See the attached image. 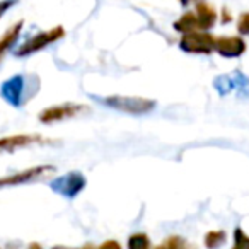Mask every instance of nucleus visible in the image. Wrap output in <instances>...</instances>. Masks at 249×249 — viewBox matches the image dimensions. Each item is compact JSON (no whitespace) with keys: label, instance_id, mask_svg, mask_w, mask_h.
<instances>
[{"label":"nucleus","instance_id":"1","mask_svg":"<svg viewBox=\"0 0 249 249\" xmlns=\"http://www.w3.org/2000/svg\"><path fill=\"white\" fill-rule=\"evenodd\" d=\"M39 77L38 75H18L9 77L7 80L2 82L0 86V96L4 97V101L7 104H11L12 107H21L24 103L31 101L35 97V94L39 90Z\"/></svg>","mask_w":249,"mask_h":249},{"label":"nucleus","instance_id":"2","mask_svg":"<svg viewBox=\"0 0 249 249\" xmlns=\"http://www.w3.org/2000/svg\"><path fill=\"white\" fill-rule=\"evenodd\" d=\"M99 104L126 114H147L156 107V101L137 96H90Z\"/></svg>","mask_w":249,"mask_h":249},{"label":"nucleus","instance_id":"3","mask_svg":"<svg viewBox=\"0 0 249 249\" xmlns=\"http://www.w3.org/2000/svg\"><path fill=\"white\" fill-rule=\"evenodd\" d=\"M65 36V29L62 26H56V28H52L48 31H41L36 36H33L31 39H28L26 43H22L18 50H16V56L19 58H26V56H31L35 53L41 52V50L48 48L50 45L60 41V39Z\"/></svg>","mask_w":249,"mask_h":249},{"label":"nucleus","instance_id":"4","mask_svg":"<svg viewBox=\"0 0 249 249\" xmlns=\"http://www.w3.org/2000/svg\"><path fill=\"white\" fill-rule=\"evenodd\" d=\"M179 48L191 55H210L212 52H215V36L208 31L188 33L181 38Z\"/></svg>","mask_w":249,"mask_h":249},{"label":"nucleus","instance_id":"5","mask_svg":"<svg viewBox=\"0 0 249 249\" xmlns=\"http://www.w3.org/2000/svg\"><path fill=\"white\" fill-rule=\"evenodd\" d=\"M53 140L46 139L38 133H19V135L0 137V154H14L21 149L33 145H52Z\"/></svg>","mask_w":249,"mask_h":249},{"label":"nucleus","instance_id":"6","mask_svg":"<svg viewBox=\"0 0 249 249\" xmlns=\"http://www.w3.org/2000/svg\"><path fill=\"white\" fill-rule=\"evenodd\" d=\"M213 87L218 92V96H227L231 92L249 96V77L244 75L241 70H234L232 73L215 77Z\"/></svg>","mask_w":249,"mask_h":249},{"label":"nucleus","instance_id":"7","mask_svg":"<svg viewBox=\"0 0 249 249\" xmlns=\"http://www.w3.org/2000/svg\"><path fill=\"white\" fill-rule=\"evenodd\" d=\"M87 181L86 176L79 171H70V173H65L63 176H58L50 183V188H52L55 193L62 195L65 198H75L80 191L86 188Z\"/></svg>","mask_w":249,"mask_h":249},{"label":"nucleus","instance_id":"8","mask_svg":"<svg viewBox=\"0 0 249 249\" xmlns=\"http://www.w3.org/2000/svg\"><path fill=\"white\" fill-rule=\"evenodd\" d=\"M89 111V107L84 106L79 103H63V104H56V106H50L46 109H43L38 114V120L45 124H52V123H58V121L69 120V118H75L79 114Z\"/></svg>","mask_w":249,"mask_h":249},{"label":"nucleus","instance_id":"9","mask_svg":"<svg viewBox=\"0 0 249 249\" xmlns=\"http://www.w3.org/2000/svg\"><path fill=\"white\" fill-rule=\"evenodd\" d=\"M55 173V166H35L24 169L18 174H11V176L0 178V188H9V186H19V184H26V183H33V181H38L41 178H45L46 174Z\"/></svg>","mask_w":249,"mask_h":249},{"label":"nucleus","instance_id":"10","mask_svg":"<svg viewBox=\"0 0 249 249\" xmlns=\"http://www.w3.org/2000/svg\"><path fill=\"white\" fill-rule=\"evenodd\" d=\"M215 52L224 58H239L244 55L246 43L239 36H218L215 38Z\"/></svg>","mask_w":249,"mask_h":249},{"label":"nucleus","instance_id":"11","mask_svg":"<svg viewBox=\"0 0 249 249\" xmlns=\"http://www.w3.org/2000/svg\"><path fill=\"white\" fill-rule=\"evenodd\" d=\"M195 14H196V18H198V22H200V31H208V29H212L218 18L213 5L205 2V0H201V2L196 4Z\"/></svg>","mask_w":249,"mask_h":249},{"label":"nucleus","instance_id":"12","mask_svg":"<svg viewBox=\"0 0 249 249\" xmlns=\"http://www.w3.org/2000/svg\"><path fill=\"white\" fill-rule=\"evenodd\" d=\"M22 26H24V21H18L14 26H11V28L4 33L2 38H0V60L4 58L5 53L18 43L19 36H21V31H22Z\"/></svg>","mask_w":249,"mask_h":249},{"label":"nucleus","instance_id":"13","mask_svg":"<svg viewBox=\"0 0 249 249\" xmlns=\"http://www.w3.org/2000/svg\"><path fill=\"white\" fill-rule=\"evenodd\" d=\"M173 28H174V31L188 35V33L200 31V22H198V18H196V14H195V11H190V12H184L178 21H174Z\"/></svg>","mask_w":249,"mask_h":249},{"label":"nucleus","instance_id":"14","mask_svg":"<svg viewBox=\"0 0 249 249\" xmlns=\"http://www.w3.org/2000/svg\"><path fill=\"white\" fill-rule=\"evenodd\" d=\"M225 241H227V234L224 231H210L205 234L203 239L207 249H218Z\"/></svg>","mask_w":249,"mask_h":249},{"label":"nucleus","instance_id":"15","mask_svg":"<svg viewBox=\"0 0 249 249\" xmlns=\"http://www.w3.org/2000/svg\"><path fill=\"white\" fill-rule=\"evenodd\" d=\"M128 249H152L149 235L143 234V232L132 234L128 239Z\"/></svg>","mask_w":249,"mask_h":249},{"label":"nucleus","instance_id":"16","mask_svg":"<svg viewBox=\"0 0 249 249\" xmlns=\"http://www.w3.org/2000/svg\"><path fill=\"white\" fill-rule=\"evenodd\" d=\"M154 249H188V246L183 237H179V235H171V237H167L166 241H164V244L157 246V248H154Z\"/></svg>","mask_w":249,"mask_h":249},{"label":"nucleus","instance_id":"17","mask_svg":"<svg viewBox=\"0 0 249 249\" xmlns=\"http://www.w3.org/2000/svg\"><path fill=\"white\" fill-rule=\"evenodd\" d=\"M232 249H249V235L244 234L241 227L234 231V246Z\"/></svg>","mask_w":249,"mask_h":249},{"label":"nucleus","instance_id":"18","mask_svg":"<svg viewBox=\"0 0 249 249\" xmlns=\"http://www.w3.org/2000/svg\"><path fill=\"white\" fill-rule=\"evenodd\" d=\"M237 31L242 36H249V12H242L237 19Z\"/></svg>","mask_w":249,"mask_h":249},{"label":"nucleus","instance_id":"19","mask_svg":"<svg viewBox=\"0 0 249 249\" xmlns=\"http://www.w3.org/2000/svg\"><path fill=\"white\" fill-rule=\"evenodd\" d=\"M16 4H18V0H0V19H2V16H4L9 9L14 7Z\"/></svg>","mask_w":249,"mask_h":249},{"label":"nucleus","instance_id":"20","mask_svg":"<svg viewBox=\"0 0 249 249\" xmlns=\"http://www.w3.org/2000/svg\"><path fill=\"white\" fill-rule=\"evenodd\" d=\"M97 249H121V244L118 241L109 239V241H104L101 246H97Z\"/></svg>","mask_w":249,"mask_h":249},{"label":"nucleus","instance_id":"21","mask_svg":"<svg viewBox=\"0 0 249 249\" xmlns=\"http://www.w3.org/2000/svg\"><path fill=\"white\" fill-rule=\"evenodd\" d=\"M198 2H201V0H179V4L183 5V7H188V5H191V4H198Z\"/></svg>","mask_w":249,"mask_h":249},{"label":"nucleus","instance_id":"22","mask_svg":"<svg viewBox=\"0 0 249 249\" xmlns=\"http://www.w3.org/2000/svg\"><path fill=\"white\" fill-rule=\"evenodd\" d=\"M222 14H224V19H222V22H229V21H231V18H229L227 9H224V11H222Z\"/></svg>","mask_w":249,"mask_h":249},{"label":"nucleus","instance_id":"23","mask_svg":"<svg viewBox=\"0 0 249 249\" xmlns=\"http://www.w3.org/2000/svg\"><path fill=\"white\" fill-rule=\"evenodd\" d=\"M28 249H43V248L38 244V242H33V244H29V246H28Z\"/></svg>","mask_w":249,"mask_h":249},{"label":"nucleus","instance_id":"24","mask_svg":"<svg viewBox=\"0 0 249 249\" xmlns=\"http://www.w3.org/2000/svg\"><path fill=\"white\" fill-rule=\"evenodd\" d=\"M79 249H97L96 246H92V244H86V246H82V248H79Z\"/></svg>","mask_w":249,"mask_h":249},{"label":"nucleus","instance_id":"25","mask_svg":"<svg viewBox=\"0 0 249 249\" xmlns=\"http://www.w3.org/2000/svg\"><path fill=\"white\" fill-rule=\"evenodd\" d=\"M52 249H70V248H65V246H55V248H52Z\"/></svg>","mask_w":249,"mask_h":249},{"label":"nucleus","instance_id":"26","mask_svg":"<svg viewBox=\"0 0 249 249\" xmlns=\"http://www.w3.org/2000/svg\"><path fill=\"white\" fill-rule=\"evenodd\" d=\"M0 249H2V248H0Z\"/></svg>","mask_w":249,"mask_h":249}]
</instances>
